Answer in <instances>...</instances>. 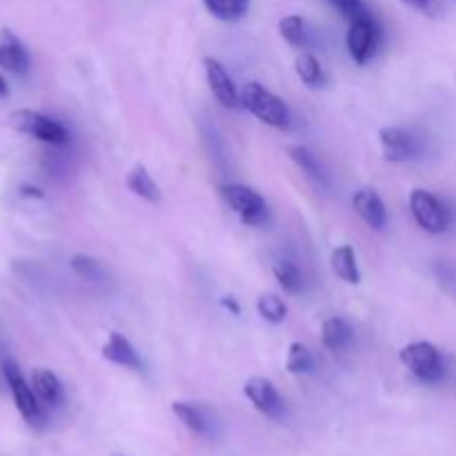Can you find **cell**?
Instances as JSON below:
<instances>
[{
  "mask_svg": "<svg viewBox=\"0 0 456 456\" xmlns=\"http://www.w3.org/2000/svg\"><path fill=\"white\" fill-rule=\"evenodd\" d=\"M399 359L405 368L410 370L414 379H419L421 383H439L445 377V363L441 352L436 350L432 343L428 341H417L405 346L399 352Z\"/></svg>",
  "mask_w": 456,
  "mask_h": 456,
  "instance_id": "obj_2",
  "label": "cell"
},
{
  "mask_svg": "<svg viewBox=\"0 0 456 456\" xmlns=\"http://www.w3.org/2000/svg\"><path fill=\"white\" fill-rule=\"evenodd\" d=\"M203 69L209 89H212V94L218 98V102H221L223 107H227V110H239V107H243L240 105V92L236 89L234 80H232V76L227 74V69L216 61V58H205Z\"/></svg>",
  "mask_w": 456,
  "mask_h": 456,
  "instance_id": "obj_10",
  "label": "cell"
},
{
  "mask_svg": "<svg viewBox=\"0 0 456 456\" xmlns=\"http://www.w3.org/2000/svg\"><path fill=\"white\" fill-rule=\"evenodd\" d=\"M321 341L328 347L330 352H343L352 346L354 341V330L341 316H332L323 323V330H321Z\"/></svg>",
  "mask_w": 456,
  "mask_h": 456,
  "instance_id": "obj_16",
  "label": "cell"
},
{
  "mask_svg": "<svg viewBox=\"0 0 456 456\" xmlns=\"http://www.w3.org/2000/svg\"><path fill=\"white\" fill-rule=\"evenodd\" d=\"M111 456H125V454H120V452H116V454H111Z\"/></svg>",
  "mask_w": 456,
  "mask_h": 456,
  "instance_id": "obj_31",
  "label": "cell"
},
{
  "mask_svg": "<svg viewBox=\"0 0 456 456\" xmlns=\"http://www.w3.org/2000/svg\"><path fill=\"white\" fill-rule=\"evenodd\" d=\"M9 123L20 134H27V136L47 142V145H65L69 141V132H67L65 125L61 120L40 114V111L16 110L9 116Z\"/></svg>",
  "mask_w": 456,
  "mask_h": 456,
  "instance_id": "obj_4",
  "label": "cell"
},
{
  "mask_svg": "<svg viewBox=\"0 0 456 456\" xmlns=\"http://www.w3.org/2000/svg\"><path fill=\"white\" fill-rule=\"evenodd\" d=\"M325 3H328L330 7L337 9V12L341 13L343 18H347L350 22L361 16H368L370 13V9L365 7L363 0H325Z\"/></svg>",
  "mask_w": 456,
  "mask_h": 456,
  "instance_id": "obj_27",
  "label": "cell"
},
{
  "mask_svg": "<svg viewBox=\"0 0 456 456\" xmlns=\"http://www.w3.org/2000/svg\"><path fill=\"white\" fill-rule=\"evenodd\" d=\"M379 141L387 163H410L417 160L423 151L421 138L405 127H383L379 132Z\"/></svg>",
  "mask_w": 456,
  "mask_h": 456,
  "instance_id": "obj_8",
  "label": "cell"
},
{
  "mask_svg": "<svg viewBox=\"0 0 456 456\" xmlns=\"http://www.w3.org/2000/svg\"><path fill=\"white\" fill-rule=\"evenodd\" d=\"M272 272H274L276 281H279V285L285 289V292L288 294L301 292L303 274L292 261H276L274 267H272Z\"/></svg>",
  "mask_w": 456,
  "mask_h": 456,
  "instance_id": "obj_23",
  "label": "cell"
},
{
  "mask_svg": "<svg viewBox=\"0 0 456 456\" xmlns=\"http://www.w3.org/2000/svg\"><path fill=\"white\" fill-rule=\"evenodd\" d=\"M285 365H288L289 374H310L312 370H314V359H312L310 347H307L305 343L294 341L292 346H289Z\"/></svg>",
  "mask_w": 456,
  "mask_h": 456,
  "instance_id": "obj_25",
  "label": "cell"
},
{
  "mask_svg": "<svg viewBox=\"0 0 456 456\" xmlns=\"http://www.w3.org/2000/svg\"><path fill=\"white\" fill-rule=\"evenodd\" d=\"M221 305L225 307V310H230L234 316L240 314V305H239V303H236L234 297H225V298H223V301H221Z\"/></svg>",
  "mask_w": 456,
  "mask_h": 456,
  "instance_id": "obj_29",
  "label": "cell"
},
{
  "mask_svg": "<svg viewBox=\"0 0 456 456\" xmlns=\"http://www.w3.org/2000/svg\"><path fill=\"white\" fill-rule=\"evenodd\" d=\"M256 310L261 314V319H265L272 325H281L288 319V305L276 294H263V297H258Z\"/></svg>",
  "mask_w": 456,
  "mask_h": 456,
  "instance_id": "obj_24",
  "label": "cell"
},
{
  "mask_svg": "<svg viewBox=\"0 0 456 456\" xmlns=\"http://www.w3.org/2000/svg\"><path fill=\"white\" fill-rule=\"evenodd\" d=\"M172 412L181 419L183 426L187 428L190 432L200 436H209L212 435V419H209V412L200 405L194 403H185V401H174L172 403Z\"/></svg>",
  "mask_w": 456,
  "mask_h": 456,
  "instance_id": "obj_15",
  "label": "cell"
},
{
  "mask_svg": "<svg viewBox=\"0 0 456 456\" xmlns=\"http://www.w3.org/2000/svg\"><path fill=\"white\" fill-rule=\"evenodd\" d=\"M240 105L256 116L261 123L270 125L274 129H288L289 127V110L285 105L283 98L276 96L274 92L265 87V85L249 80L240 89Z\"/></svg>",
  "mask_w": 456,
  "mask_h": 456,
  "instance_id": "obj_1",
  "label": "cell"
},
{
  "mask_svg": "<svg viewBox=\"0 0 456 456\" xmlns=\"http://www.w3.org/2000/svg\"><path fill=\"white\" fill-rule=\"evenodd\" d=\"M245 396L252 401L254 408L261 414H265L267 419H283L285 414V403L283 396L279 395V390L274 387V383L267 381L263 377H252L243 387Z\"/></svg>",
  "mask_w": 456,
  "mask_h": 456,
  "instance_id": "obj_9",
  "label": "cell"
},
{
  "mask_svg": "<svg viewBox=\"0 0 456 456\" xmlns=\"http://www.w3.org/2000/svg\"><path fill=\"white\" fill-rule=\"evenodd\" d=\"M279 34L288 45L297 49H307L312 45V29L301 16H285L279 22Z\"/></svg>",
  "mask_w": 456,
  "mask_h": 456,
  "instance_id": "obj_19",
  "label": "cell"
},
{
  "mask_svg": "<svg viewBox=\"0 0 456 456\" xmlns=\"http://www.w3.org/2000/svg\"><path fill=\"white\" fill-rule=\"evenodd\" d=\"M379 45H381V29L372 16H361L350 22L347 29V49L356 65H365L374 58Z\"/></svg>",
  "mask_w": 456,
  "mask_h": 456,
  "instance_id": "obj_7",
  "label": "cell"
},
{
  "mask_svg": "<svg viewBox=\"0 0 456 456\" xmlns=\"http://www.w3.org/2000/svg\"><path fill=\"white\" fill-rule=\"evenodd\" d=\"M29 52L13 31L0 29V67L12 74L22 76L29 71Z\"/></svg>",
  "mask_w": 456,
  "mask_h": 456,
  "instance_id": "obj_12",
  "label": "cell"
},
{
  "mask_svg": "<svg viewBox=\"0 0 456 456\" xmlns=\"http://www.w3.org/2000/svg\"><path fill=\"white\" fill-rule=\"evenodd\" d=\"M221 191L227 205L239 214L243 225L261 227L263 223H267V203L256 190L239 185V183H230V185H223Z\"/></svg>",
  "mask_w": 456,
  "mask_h": 456,
  "instance_id": "obj_6",
  "label": "cell"
},
{
  "mask_svg": "<svg viewBox=\"0 0 456 456\" xmlns=\"http://www.w3.org/2000/svg\"><path fill=\"white\" fill-rule=\"evenodd\" d=\"M31 387H34L36 396H38L43 408H58V405H62V401H65L61 379L47 368H38L31 372Z\"/></svg>",
  "mask_w": 456,
  "mask_h": 456,
  "instance_id": "obj_14",
  "label": "cell"
},
{
  "mask_svg": "<svg viewBox=\"0 0 456 456\" xmlns=\"http://www.w3.org/2000/svg\"><path fill=\"white\" fill-rule=\"evenodd\" d=\"M69 265H71V270H74L76 274L85 281H94V283H96V281H101L102 276H105L101 263L92 256H85V254H76V256H71Z\"/></svg>",
  "mask_w": 456,
  "mask_h": 456,
  "instance_id": "obj_26",
  "label": "cell"
},
{
  "mask_svg": "<svg viewBox=\"0 0 456 456\" xmlns=\"http://www.w3.org/2000/svg\"><path fill=\"white\" fill-rule=\"evenodd\" d=\"M410 212H412L419 227H423L430 234H444L452 223L448 205L428 190H414L410 194Z\"/></svg>",
  "mask_w": 456,
  "mask_h": 456,
  "instance_id": "obj_5",
  "label": "cell"
},
{
  "mask_svg": "<svg viewBox=\"0 0 456 456\" xmlns=\"http://www.w3.org/2000/svg\"><path fill=\"white\" fill-rule=\"evenodd\" d=\"M102 359L125 370H132V372H141L142 370V361L138 356L136 347L118 332H111L107 343L102 346Z\"/></svg>",
  "mask_w": 456,
  "mask_h": 456,
  "instance_id": "obj_13",
  "label": "cell"
},
{
  "mask_svg": "<svg viewBox=\"0 0 456 456\" xmlns=\"http://www.w3.org/2000/svg\"><path fill=\"white\" fill-rule=\"evenodd\" d=\"M127 187L132 194H136L138 199L147 200V203H159L160 200V190L154 183L151 174L147 172L145 165H134L132 172L127 174Z\"/></svg>",
  "mask_w": 456,
  "mask_h": 456,
  "instance_id": "obj_18",
  "label": "cell"
},
{
  "mask_svg": "<svg viewBox=\"0 0 456 456\" xmlns=\"http://www.w3.org/2000/svg\"><path fill=\"white\" fill-rule=\"evenodd\" d=\"M3 374L4 381H7L9 392L13 396V403H16L18 412L22 414L29 426L40 428L45 423V414H43V405H40L38 396H36L34 387L31 383H27V379L22 377L20 368L13 359H4L3 361Z\"/></svg>",
  "mask_w": 456,
  "mask_h": 456,
  "instance_id": "obj_3",
  "label": "cell"
},
{
  "mask_svg": "<svg viewBox=\"0 0 456 456\" xmlns=\"http://www.w3.org/2000/svg\"><path fill=\"white\" fill-rule=\"evenodd\" d=\"M401 3H405L408 7H414L419 9V12H430L432 9V0H401Z\"/></svg>",
  "mask_w": 456,
  "mask_h": 456,
  "instance_id": "obj_28",
  "label": "cell"
},
{
  "mask_svg": "<svg viewBox=\"0 0 456 456\" xmlns=\"http://www.w3.org/2000/svg\"><path fill=\"white\" fill-rule=\"evenodd\" d=\"M4 96H9V85H7V80L0 76V98H4Z\"/></svg>",
  "mask_w": 456,
  "mask_h": 456,
  "instance_id": "obj_30",
  "label": "cell"
},
{
  "mask_svg": "<svg viewBox=\"0 0 456 456\" xmlns=\"http://www.w3.org/2000/svg\"><path fill=\"white\" fill-rule=\"evenodd\" d=\"M352 208H354V212L359 214L361 221L368 227H372L377 232L386 230L387 209L377 190H372V187H361V190H356L354 196H352Z\"/></svg>",
  "mask_w": 456,
  "mask_h": 456,
  "instance_id": "obj_11",
  "label": "cell"
},
{
  "mask_svg": "<svg viewBox=\"0 0 456 456\" xmlns=\"http://www.w3.org/2000/svg\"><path fill=\"white\" fill-rule=\"evenodd\" d=\"M288 154H289V159L294 160V165H297L298 169H303V172H305L312 181L323 183L325 176H323V169H321V165H319V159H316V156L312 154L305 145H289Z\"/></svg>",
  "mask_w": 456,
  "mask_h": 456,
  "instance_id": "obj_22",
  "label": "cell"
},
{
  "mask_svg": "<svg viewBox=\"0 0 456 456\" xmlns=\"http://www.w3.org/2000/svg\"><path fill=\"white\" fill-rule=\"evenodd\" d=\"M205 9L223 22H236L248 13L249 0H203Z\"/></svg>",
  "mask_w": 456,
  "mask_h": 456,
  "instance_id": "obj_20",
  "label": "cell"
},
{
  "mask_svg": "<svg viewBox=\"0 0 456 456\" xmlns=\"http://www.w3.org/2000/svg\"><path fill=\"white\" fill-rule=\"evenodd\" d=\"M332 272L341 281L350 285L361 283V272L359 263H356V254L352 249V245H338L332 252Z\"/></svg>",
  "mask_w": 456,
  "mask_h": 456,
  "instance_id": "obj_17",
  "label": "cell"
},
{
  "mask_svg": "<svg viewBox=\"0 0 456 456\" xmlns=\"http://www.w3.org/2000/svg\"><path fill=\"white\" fill-rule=\"evenodd\" d=\"M297 74L307 87H319V85L325 83V74H323V67H321L319 58L310 52H303L301 56L297 58Z\"/></svg>",
  "mask_w": 456,
  "mask_h": 456,
  "instance_id": "obj_21",
  "label": "cell"
}]
</instances>
